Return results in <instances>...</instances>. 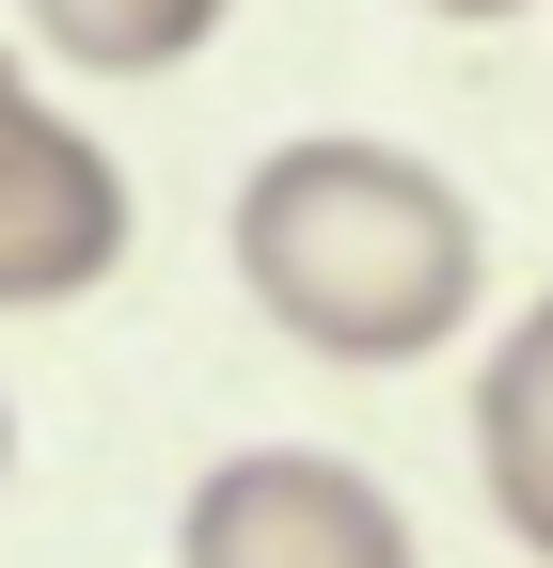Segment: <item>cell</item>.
Segmentation results:
<instances>
[{
    "label": "cell",
    "mask_w": 553,
    "mask_h": 568,
    "mask_svg": "<svg viewBox=\"0 0 553 568\" xmlns=\"http://www.w3.org/2000/svg\"><path fill=\"white\" fill-rule=\"evenodd\" d=\"M222 253L253 284V316L316 347V364H428V347L474 332L491 301V222L474 190L428 174L411 142H364V126H301L269 142L222 205Z\"/></svg>",
    "instance_id": "obj_1"
},
{
    "label": "cell",
    "mask_w": 553,
    "mask_h": 568,
    "mask_svg": "<svg viewBox=\"0 0 553 568\" xmlns=\"http://www.w3.org/2000/svg\"><path fill=\"white\" fill-rule=\"evenodd\" d=\"M474 489H491V521L553 568V301H522L506 347L474 364Z\"/></svg>",
    "instance_id": "obj_4"
},
{
    "label": "cell",
    "mask_w": 553,
    "mask_h": 568,
    "mask_svg": "<svg viewBox=\"0 0 553 568\" xmlns=\"http://www.w3.org/2000/svg\"><path fill=\"white\" fill-rule=\"evenodd\" d=\"M0 474H17V395H0Z\"/></svg>",
    "instance_id": "obj_6"
},
{
    "label": "cell",
    "mask_w": 553,
    "mask_h": 568,
    "mask_svg": "<svg viewBox=\"0 0 553 568\" xmlns=\"http://www.w3.org/2000/svg\"><path fill=\"white\" fill-rule=\"evenodd\" d=\"M174 568H428V537H411V506L364 458H332V443H238V458L190 474Z\"/></svg>",
    "instance_id": "obj_2"
},
{
    "label": "cell",
    "mask_w": 553,
    "mask_h": 568,
    "mask_svg": "<svg viewBox=\"0 0 553 568\" xmlns=\"http://www.w3.org/2000/svg\"><path fill=\"white\" fill-rule=\"evenodd\" d=\"M48 48H63V63H95V80H127V63L205 48V17H48Z\"/></svg>",
    "instance_id": "obj_5"
},
{
    "label": "cell",
    "mask_w": 553,
    "mask_h": 568,
    "mask_svg": "<svg viewBox=\"0 0 553 568\" xmlns=\"http://www.w3.org/2000/svg\"><path fill=\"white\" fill-rule=\"evenodd\" d=\"M127 268V174L95 126L32 95V63L0 48V316H63Z\"/></svg>",
    "instance_id": "obj_3"
}]
</instances>
